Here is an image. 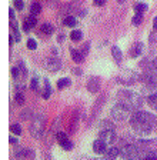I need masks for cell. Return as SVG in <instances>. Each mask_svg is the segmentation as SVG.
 <instances>
[{"instance_id": "obj_1", "label": "cell", "mask_w": 157, "mask_h": 160, "mask_svg": "<svg viewBox=\"0 0 157 160\" xmlns=\"http://www.w3.org/2000/svg\"><path fill=\"white\" fill-rule=\"evenodd\" d=\"M117 100L120 103L126 104L131 112H136V110H140V107L143 106L144 99L140 94L130 92V90H119L117 92Z\"/></svg>"}, {"instance_id": "obj_2", "label": "cell", "mask_w": 157, "mask_h": 160, "mask_svg": "<svg viewBox=\"0 0 157 160\" xmlns=\"http://www.w3.org/2000/svg\"><path fill=\"white\" fill-rule=\"evenodd\" d=\"M44 127H46V116L43 113L36 114L30 124V134L34 139H40L44 133Z\"/></svg>"}, {"instance_id": "obj_3", "label": "cell", "mask_w": 157, "mask_h": 160, "mask_svg": "<svg viewBox=\"0 0 157 160\" xmlns=\"http://www.w3.org/2000/svg\"><path fill=\"white\" fill-rule=\"evenodd\" d=\"M131 110L129 109V107L126 106V104L123 103H116L113 107H111L110 110V116L113 117L114 120H117V122H124V120L129 119V114H130Z\"/></svg>"}, {"instance_id": "obj_4", "label": "cell", "mask_w": 157, "mask_h": 160, "mask_svg": "<svg viewBox=\"0 0 157 160\" xmlns=\"http://www.w3.org/2000/svg\"><path fill=\"white\" fill-rule=\"evenodd\" d=\"M130 124L133 127V132L139 136L144 137L149 136L151 133V124L146 123V122H141V120H136V119H130Z\"/></svg>"}, {"instance_id": "obj_5", "label": "cell", "mask_w": 157, "mask_h": 160, "mask_svg": "<svg viewBox=\"0 0 157 160\" xmlns=\"http://www.w3.org/2000/svg\"><path fill=\"white\" fill-rule=\"evenodd\" d=\"M139 153H140V149L136 146L134 143L130 144H123L120 149V154L124 160H136L139 159Z\"/></svg>"}, {"instance_id": "obj_6", "label": "cell", "mask_w": 157, "mask_h": 160, "mask_svg": "<svg viewBox=\"0 0 157 160\" xmlns=\"http://www.w3.org/2000/svg\"><path fill=\"white\" fill-rule=\"evenodd\" d=\"M130 119H136V120H141V122H146L149 124H153L156 122V116L150 112H144V110H136L133 112Z\"/></svg>"}, {"instance_id": "obj_7", "label": "cell", "mask_w": 157, "mask_h": 160, "mask_svg": "<svg viewBox=\"0 0 157 160\" xmlns=\"http://www.w3.org/2000/svg\"><path fill=\"white\" fill-rule=\"evenodd\" d=\"M139 160H157V149H151V147L140 149Z\"/></svg>"}, {"instance_id": "obj_8", "label": "cell", "mask_w": 157, "mask_h": 160, "mask_svg": "<svg viewBox=\"0 0 157 160\" xmlns=\"http://www.w3.org/2000/svg\"><path fill=\"white\" fill-rule=\"evenodd\" d=\"M56 139L57 142H59V144H60L61 147H63L64 150H67V152H70L71 149H73V143L70 142V139L66 136V134L63 133V132H59V133H56Z\"/></svg>"}, {"instance_id": "obj_9", "label": "cell", "mask_w": 157, "mask_h": 160, "mask_svg": "<svg viewBox=\"0 0 157 160\" xmlns=\"http://www.w3.org/2000/svg\"><path fill=\"white\" fill-rule=\"evenodd\" d=\"M99 137H100L101 140H104L107 144H111L117 140V136H116V133H114V130H101Z\"/></svg>"}, {"instance_id": "obj_10", "label": "cell", "mask_w": 157, "mask_h": 160, "mask_svg": "<svg viewBox=\"0 0 157 160\" xmlns=\"http://www.w3.org/2000/svg\"><path fill=\"white\" fill-rule=\"evenodd\" d=\"M87 89L90 93H97L100 90V79L96 76H90L87 80Z\"/></svg>"}, {"instance_id": "obj_11", "label": "cell", "mask_w": 157, "mask_h": 160, "mask_svg": "<svg viewBox=\"0 0 157 160\" xmlns=\"http://www.w3.org/2000/svg\"><path fill=\"white\" fill-rule=\"evenodd\" d=\"M14 157L16 159H29V157H34V152L32 149H27V147H20L14 152Z\"/></svg>"}, {"instance_id": "obj_12", "label": "cell", "mask_w": 157, "mask_h": 160, "mask_svg": "<svg viewBox=\"0 0 157 160\" xmlns=\"http://www.w3.org/2000/svg\"><path fill=\"white\" fill-rule=\"evenodd\" d=\"M107 146H109V144L99 137V139H96L93 142V152L97 153V154H104L106 153V150H107Z\"/></svg>"}, {"instance_id": "obj_13", "label": "cell", "mask_w": 157, "mask_h": 160, "mask_svg": "<svg viewBox=\"0 0 157 160\" xmlns=\"http://www.w3.org/2000/svg\"><path fill=\"white\" fill-rule=\"evenodd\" d=\"M46 64H47V69L50 70V72H59V70L61 69V62L59 60V57H56V56L49 57Z\"/></svg>"}, {"instance_id": "obj_14", "label": "cell", "mask_w": 157, "mask_h": 160, "mask_svg": "<svg viewBox=\"0 0 157 160\" xmlns=\"http://www.w3.org/2000/svg\"><path fill=\"white\" fill-rule=\"evenodd\" d=\"M36 23H37L36 16L30 14L29 17H26V19H24V23H23V32L29 33V32H30V29H33V27L36 26Z\"/></svg>"}, {"instance_id": "obj_15", "label": "cell", "mask_w": 157, "mask_h": 160, "mask_svg": "<svg viewBox=\"0 0 157 160\" xmlns=\"http://www.w3.org/2000/svg\"><path fill=\"white\" fill-rule=\"evenodd\" d=\"M137 77L139 76H137L136 73H133V72H127L126 74H121V76L119 77V82H121V83H124V84H131V83L136 82Z\"/></svg>"}, {"instance_id": "obj_16", "label": "cell", "mask_w": 157, "mask_h": 160, "mask_svg": "<svg viewBox=\"0 0 157 160\" xmlns=\"http://www.w3.org/2000/svg\"><path fill=\"white\" fill-rule=\"evenodd\" d=\"M119 154H120V147L113 146V147L106 150V153H104V160H116Z\"/></svg>"}, {"instance_id": "obj_17", "label": "cell", "mask_w": 157, "mask_h": 160, "mask_svg": "<svg viewBox=\"0 0 157 160\" xmlns=\"http://www.w3.org/2000/svg\"><path fill=\"white\" fill-rule=\"evenodd\" d=\"M10 29H12V33H10V36L14 39V42H20V39H22V36H20V30H19V26L16 24V22H10Z\"/></svg>"}, {"instance_id": "obj_18", "label": "cell", "mask_w": 157, "mask_h": 160, "mask_svg": "<svg viewBox=\"0 0 157 160\" xmlns=\"http://www.w3.org/2000/svg\"><path fill=\"white\" fill-rule=\"evenodd\" d=\"M141 53H143V43H141V42H137L130 49V54H131V57H139Z\"/></svg>"}, {"instance_id": "obj_19", "label": "cell", "mask_w": 157, "mask_h": 160, "mask_svg": "<svg viewBox=\"0 0 157 160\" xmlns=\"http://www.w3.org/2000/svg\"><path fill=\"white\" fill-rule=\"evenodd\" d=\"M111 54H113L114 60H116V63H121V60H123V53H121V50L119 46H113L111 47Z\"/></svg>"}, {"instance_id": "obj_20", "label": "cell", "mask_w": 157, "mask_h": 160, "mask_svg": "<svg viewBox=\"0 0 157 160\" xmlns=\"http://www.w3.org/2000/svg\"><path fill=\"white\" fill-rule=\"evenodd\" d=\"M70 53H71V59H73L76 63H81L84 60V57H86L83 54V52H79V50H76V49H71Z\"/></svg>"}, {"instance_id": "obj_21", "label": "cell", "mask_w": 157, "mask_h": 160, "mask_svg": "<svg viewBox=\"0 0 157 160\" xmlns=\"http://www.w3.org/2000/svg\"><path fill=\"white\" fill-rule=\"evenodd\" d=\"M99 127H100L101 130H114L113 122H111V120H109V119L100 120V122H99Z\"/></svg>"}, {"instance_id": "obj_22", "label": "cell", "mask_w": 157, "mask_h": 160, "mask_svg": "<svg viewBox=\"0 0 157 160\" xmlns=\"http://www.w3.org/2000/svg\"><path fill=\"white\" fill-rule=\"evenodd\" d=\"M147 104L153 110L157 112V93H153V94H149V96H147Z\"/></svg>"}, {"instance_id": "obj_23", "label": "cell", "mask_w": 157, "mask_h": 160, "mask_svg": "<svg viewBox=\"0 0 157 160\" xmlns=\"http://www.w3.org/2000/svg\"><path fill=\"white\" fill-rule=\"evenodd\" d=\"M43 83H44V89L42 90V92H43V97H44V99H49V97H50V94H52L50 82H49V79H44Z\"/></svg>"}, {"instance_id": "obj_24", "label": "cell", "mask_w": 157, "mask_h": 160, "mask_svg": "<svg viewBox=\"0 0 157 160\" xmlns=\"http://www.w3.org/2000/svg\"><path fill=\"white\" fill-rule=\"evenodd\" d=\"M53 32H54V27H53V24H52V23H43V24H42L40 33H43V34H53Z\"/></svg>"}, {"instance_id": "obj_25", "label": "cell", "mask_w": 157, "mask_h": 160, "mask_svg": "<svg viewBox=\"0 0 157 160\" xmlns=\"http://www.w3.org/2000/svg\"><path fill=\"white\" fill-rule=\"evenodd\" d=\"M63 23H64V26H67V27H74L77 24V19L74 16H67V17H64Z\"/></svg>"}, {"instance_id": "obj_26", "label": "cell", "mask_w": 157, "mask_h": 160, "mask_svg": "<svg viewBox=\"0 0 157 160\" xmlns=\"http://www.w3.org/2000/svg\"><path fill=\"white\" fill-rule=\"evenodd\" d=\"M81 37H83V32H81V30H73L70 33V39L73 40V42H80Z\"/></svg>"}, {"instance_id": "obj_27", "label": "cell", "mask_w": 157, "mask_h": 160, "mask_svg": "<svg viewBox=\"0 0 157 160\" xmlns=\"http://www.w3.org/2000/svg\"><path fill=\"white\" fill-rule=\"evenodd\" d=\"M70 83H71V80L69 77H63V79H60L57 82V89H64V87L70 86Z\"/></svg>"}, {"instance_id": "obj_28", "label": "cell", "mask_w": 157, "mask_h": 160, "mask_svg": "<svg viewBox=\"0 0 157 160\" xmlns=\"http://www.w3.org/2000/svg\"><path fill=\"white\" fill-rule=\"evenodd\" d=\"M42 13V4L39 3H33L30 6V14H33V16H37V14Z\"/></svg>"}, {"instance_id": "obj_29", "label": "cell", "mask_w": 157, "mask_h": 160, "mask_svg": "<svg viewBox=\"0 0 157 160\" xmlns=\"http://www.w3.org/2000/svg\"><path fill=\"white\" fill-rule=\"evenodd\" d=\"M141 22H143V13H136L133 16V19H131V23L134 26H140Z\"/></svg>"}, {"instance_id": "obj_30", "label": "cell", "mask_w": 157, "mask_h": 160, "mask_svg": "<svg viewBox=\"0 0 157 160\" xmlns=\"http://www.w3.org/2000/svg\"><path fill=\"white\" fill-rule=\"evenodd\" d=\"M147 9H149V6H147L146 3H137L136 6H134V10H136V13H144Z\"/></svg>"}, {"instance_id": "obj_31", "label": "cell", "mask_w": 157, "mask_h": 160, "mask_svg": "<svg viewBox=\"0 0 157 160\" xmlns=\"http://www.w3.org/2000/svg\"><path fill=\"white\" fill-rule=\"evenodd\" d=\"M146 92H150V94H153V93H157V82H154V83H149V84H146Z\"/></svg>"}, {"instance_id": "obj_32", "label": "cell", "mask_w": 157, "mask_h": 160, "mask_svg": "<svg viewBox=\"0 0 157 160\" xmlns=\"http://www.w3.org/2000/svg\"><path fill=\"white\" fill-rule=\"evenodd\" d=\"M10 130H12V133L16 134V136H20V134H22V127H20V124H19V123L12 124V126H10Z\"/></svg>"}, {"instance_id": "obj_33", "label": "cell", "mask_w": 157, "mask_h": 160, "mask_svg": "<svg viewBox=\"0 0 157 160\" xmlns=\"http://www.w3.org/2000/svg\"><path fill=\"white\" fill-rule=\"evenodd\" d=\"M14 102H16V104H19V106H22V104H24V96L22 92H17L16 96H14Z\"/></svg>"}, {"instance_id": "obj_34", "label": "cell", "mask_w": 157, "mask_h": 160, "mask_svg": "<svg viewBox=\"0 0 157 160\" xmlns=\"http://www.w3.org/2000/svg\"><path fill=\"white\" fill-rule=\"evenodd\" d=\"M12 76H13L14 80H20L22 79V73H20L19 66H17V67H12Z\"/></svg>"}, {"instance_id": "obj_35", "label": "cell", "mask_w": 157, "mask_h": 160, "mask_svg": "<svg viewBox=\"0 0 157 160\" xmlns=\"http://www.w3.org/2000/svg\"><path fill=\"white\" fill-rule=\"evenodd\" d=\"M20 117H22L23 120H29L30 117H33V114H32V110H30V109L23 110V112L20 113Z\"/></svg>"}, {"instance_id": "obj_36", "label": "cell", "mask_w": 157, "mask_h": 160, "mask_svg": "<svg viewBox=\"0 0 157 160\" xmlns=\"http://www.w3.org/2000/svg\"><path fill=\"white\" fill-rule=\"evenodd\" d=\"M27 49L29 50H36L37 49V42L34 39H29L27 40Z\"/></svg>"}, {"instance_id": "obj_37", "label": "cell", "mask_w": 157, "mask_h": 160, "mask_svg": "<svg viewBox=\"0 0 157 160\" xmlns=\"http://www.w3.org/2000/svg\"><path fill=\"white\" fill-rule=\"evenodd\" d=\"M30 89L32 90L39 89V79H37V77H33V79L30 80Z\"/></svg>"}, {"instance_id": "obj_38", "label": "cell", "mask_w": 157, "mask_h": 160, "mask_svg": "<svg viewBox=\"0 0 157 160\" xmlns=\"http://www.w3.org/2000/svg\"><path fill=\"white\" fill-rule=\"evenodd\" d=\"M13 3H14V9H17V10H23V7H24L23 0H13Z\"/></svg>"}, {"instance_id": "obj_39", "label": "cell", "mask_w": 157, "mask_h": 160, "mask_svg": "<svg viewBox=\"0 0 157 160\" xmlns=\"http://www.w3.org/2000/svg\"><path fill=\"white\" fill-rule=\"evenodd\" d=\"M89 50H90V43L87 42V43H84V44H83V50H81V52H83V54H84V56H86V54L89 53Z\"/></svg>"}, {"instance_id": "obj_40", "label": "cell", "mask_w": 157, "mask_h": 160, "mask_svg": "<svg viewBox=\"0 0 157 160\" xmlns=\"http://www.w3.org/2000/svg\"><path fill=\"white\" fill-rule=\"evenodd\" d=\"M9 16H10V20L13 22V20H14V9H13V7H10V9H9Z\"/></svg>"}, {"instance_id": "obj_41", "label": "cell", "mask_w": 157, "mask_h": 160, "mask_svg": "<svg viewBox=\"0 0 157 160\" xmlns=\"http://www.w3.org/2000/svg\"><path fill=\"white\" fill-rule=\"evenodd\" d=\"M94 4H96V6H104V4H106V0H94Z\"/></svg>"}, {"instance_id": "obj_42", "label": "cell", "mask_w": 157, "mask_h": 160, "mask_svg": "<svg viewBox=\"0 0 157 160\" xmlns=\"http://www.w3.org/2000/svg\"><path fill=\"white\" fill-rule=\"evenodd\" d=\"M64 39H66V36H64V33H60V34H59V39H57V40H59V43H63V42H64Z\"/></svg>"}, {"instance_id": "obj_43", "label": "cell", "mask_w": 157, "mask_h": 160, "mask_svg": "<svg viewBox=\"0 0 157 160\" xmlns=\"http://www.w3.org/2000/svg\"><path fill=\"white\" fill-rule=\"evenodd\" d=\"M73 74H77V76H80V74H81V70L79 69V67H74V69H73Z\"/></svg>"}, {"instance_id": "obj_44", "label": "cell", "mask_w": 157, "mask_h": 160, "mask_svg": "<svg viewBox=\"0 0 157 160\" xmlns=\"http://www.w3.org/2000/svg\"><path fill=\"white\" fill-rule=\"evenodd\" d=\"M153 29L157 32V17H154L153 19Z\"/></svg>"}, {"instance_id": "obj_45", "label": "cell", "mask_w": 157, "mask_h": 160, "mask_svg": "<svg viewBox=\"0 0 157 160\" xmlns=\"http://www.w3.org/2000/svg\"><path fill=\"white\" fill-rule=\"evenodd\" d=\"M9 142H10V144H16L17 143V139H16V137H10V139H9Z\"/></svg>"}, {"instance_id": "obj_46", "label": "cell", "mask_w": 157, "mask_h": 160, "mask_svg": "<svg viewBox=\"0 0 157 160\" xmlns=\"http://www.w3.org/2000/svg\"><path fill=\"white\" fill-rule=\"evenodd\" d=\"M117 2H119V3H123V2H124V0H117Z\"/></svg>"}]
</instances>
